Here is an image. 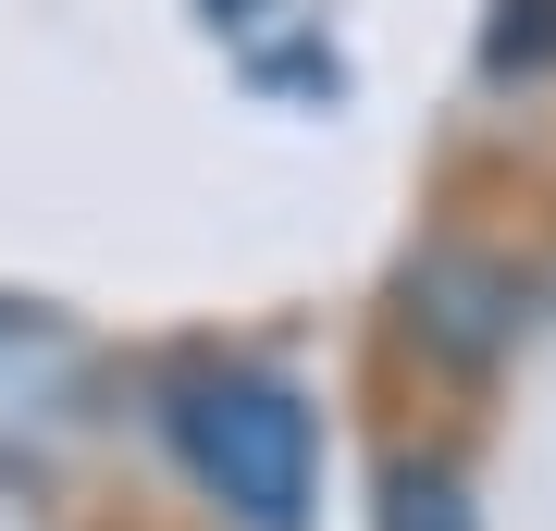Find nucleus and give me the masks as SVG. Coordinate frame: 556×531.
<instances>
[{
    "mask_svg": "<svg viewBox=\"0 0 556 531\" xmlns=\"http://www.w3.org/2000/svg\"><path fill=\"white\" fill-rule=\"evenodd\" d=\"M383 531H470V494H457L445 457H408V470L383 482Z\"/></svg>",
    "mask_w": 556,
    "mask_h": 531,
    "instance_id": "nucleus-2",
    "label": "nucleus"
},
{
    "mask_svg": "<svg viewBox=\"0 0 556 531\" xmlns=\"http://www.w3.org/2000/svg\"><path fill=\"white\" fill-rule=\"evenodd\" d=\"M174 445L248 531L309 519V408L273 371H186L174 383Z\"/></svg>",
    "mask_w": 556,
    "mask_h": 531,
    "instance_id": "nucleus-1",
    "label": "nucleus"
},
{
    "mask_svg": "<svg viewBox=\"0 0 556 531\" xmlns=\"http://www.w3.org/2000/svg\"><path fill=\"white\" fill-rule=\"evenodd\" d=\"M532 62H556V0H507L482 25V75H532Z\"/></svg>",
    "mask_w": 556,
    "mask_h": 531,
    "instance_id": "nucleus-3",
    "label": "nucleus"
}]
</instances>
